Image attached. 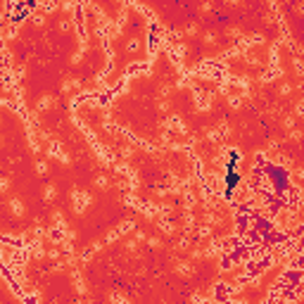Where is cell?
Segmentation results:
<instances>
[{
	"instance_id": "6da1fadb",
	"label": "cell",
	"mask_w": 304,
	"mask_h": 304,
	"mask_svg": "<svg viewBox=\"0 0 304 304\" xmlns=\"http://www.w3.org/2000/svg\"><path fill=\"white\" fill-rule=\"evenodd\" d=\"M52 195H55V188H50V186H48V188H45V197H48V200H50V197H52Z\"/></svg>"
}]
</instances>
